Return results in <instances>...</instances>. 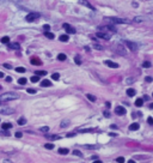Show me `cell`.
<instances>
[{
	"label": "cell",
	"instance_id": "36",
	"mask_svg": "<svg viewBox=\"0 0 153 163\" xmlns=\"http://www.w3.org/2000/svg\"><path fill=\"white\" fill-rule=\"evenodd\" d=\"M73 155H75V156H80V157L83 156V153H81L80 151H78V150H74V151H73Z\"/></svg>",
	"mask_w": 153,
	"mask_h": 163
},
{
	"label": "cell",
	"instance_id": "39",
	"mask_svg": "<svg viewBox=\"0 0 153 163\" xmlns=\"http://www.w3.org/2000/svg\"><path fill=\"white\" fill-rule=\"evenodd\" d=\"M43 29H44L46 31H49V30H50V26H49L48 24H46V25H43Z\"/></svg>",
	"mask_w": 153,
	"mask_h": 163
},
{
	"label": "cell",
	"instance_id": "50",
	"mask_svg": "<svg viewBox=\"0 0 153 163\" xmlns=\"http://www.w3.org/2000/svg\"><path fill=\"white\" fill-rule=\"evenodd\" d=\"M149 108H151V109H153V103H151V105H149Z\"/></svg>",
	"mask_w": 153,
	"mask_h": 163
},
{
	"label": "cell",
	"instance_id": "18",
	"mask_svg": "<svg viewBox=\"0 0 153 163\" xmlns=\"http://www.w3.org/2000/svg\"><path fill=\"white\" fill-rule=\"evenodd\" d=\"M70 152V150L68 149H65V148H61V149H59V153H61V155H67Z\"/></svg>",
	"mask_w": 153,
	"mask_h": 163
},
{
	"label": "cell",
	"instance_id": "15",
	"mask_svg": "<svg viewBox=\"0 0 153 163\" xmlns=\"http://www.w3.org/2000/svg\"><path fill=\"white\" fill-rule=\"evenodd\" d=\"M9 48H10V49H19V45L16 43V42H13V43H10V42H9Z\"/></svg>",
	"mask_w": 153,
	"mask_h": 163
},
{
	"label": "cell",
	"instance_id": "25",
	"mask_svg": "<svg viewBox=\"0 0 153 163\" xmlns=\"http://www.w3.org/2000/svg\"><path fill=\"white\" fill-rule=\"evenodd\" d=\"M26 78H19L18 79V84H20V85H24V84H26Z\"/></svg>",
	"mask_w": 153,
	"mask_h": 163
},
{
	"label": "cell",
	"instance_id": "49",
	"mask_svg": "<svg viewBox=\"0 0 153 163\" xmlns=\"http://www.w3.org/2000/svg\"><path fill=\"white\" fill-rule=\"evenodd\" d=\"M128 163H135V162H134L133 159H129V161H128Z\"/></svg>",
	"mask_w": 153,
	"mask_h": 163
},
{
	"label": "cell",
	"instance_id": "29",
	"mask_svg": "<svg viewBox=\"0 0 153 163\" xmlns=\"http://www.w3.org/2000/svg\"><path fill=\"white\" fill-rule=\"evenodd\" d=\"M35 73H36V76H46L47 75L46 71H36Z\"/></svg>",
	"mask_w": 153,
	"mask_h": 163
},
{
	"label": "cell",
	"instance_id": "46",
	"mask_svg": "<svg viewBox=\"0 0 153 163\" xmlns=\"http://www.w3.org/2000/svg\"><path fill=\"white\" fill-rule=\"evenodd\" d=\"M6 80H7V82H12V78H11V77H7Z\"/></svg>",
	"mask_w": 153,
	"mask_h": 163
},
{
	"label": "cell",
	"instance_id": "40",
	"mask_svg": "<svg viewBox=\"0 0 153 163\" xmlns=\"http://www.w3.org/2000/svg\"><path fill=\"white\" fill-rule=\"evenodd\" d=\"M95 48H96V49H98V50H102V49H103V47H102V46H99V45H95Z\"/></svg>",
	"mask_w": 153,
	"mask_h": 163
},
{
	"label": "cell",
	"instance_id": "19",
	"mask_svg": "<svg viewBox=\"0 0 153 163\" xmlns=\"http://www.w3.org/2000/svg\"><path fill=\"white\" fill-rule=\"evenodd\" d=\"M68 39H70L68 35H61V36H60V41H61V42H67Z\"/></svg>",
	"mask_w": 153,
	"mask_h": 163
},
{
	"label": "cell",
	"instance_id": "22",
	"mask_svg": "<svg viewBox=\"0 0 153 163\" xmlns=\"http://www.w3.org/2000/svg\"><path fill=\"white\" fill-rule=\"evenodd\" d=\"M44 35H46V37H48L49 40H53V39L55 37L54 34H51V32H49V31H46V34H44Z\"/></svg>",
	"mask_w": 153,
	"mask_h": 163
},
{
	"label": "cell",
	"instance_id": "43",
	"mask_svg": "<svg viewBox=\"0 0 153 163\" xmlns=\"http://www.w3.org/2000/svg\"><path fill=\"white\" fill-rule=\"evenodd\" d=\"M22 136H23V133H22V132H17V133H16V137H17V138H20Z\"/></svg>",
	"mask_w": 153,
	"mask_h": 163
},
{
	"label": "cell",
	"instance_id": "45",
	"mask_svg": "<svg viewBox=\"0 0 153 163\" xmlns=\"http://www.w3.org/2000/svg\"><path fill=\"white\" fill-rule=\"evenodd\" d=\"M104 116H107V118H109V116H110V114H109L108 112H104Z\"/></svg>",
	"mask_w": 153,
	"mask_h": 163
},
{
	"label": "cell",
	"instance_id": "33",
	"mask_svg": "<svg viewBox=\"0 0 153 163\" xmlns=\"http://www.w3.org/2000/svg\"><path fill=\"white\" fill-rule=\"evenodd\" d=\"M44 148H46V149L51 150V149H54V144H50V143H49V144H46V145H44Z\"/></svg>",
	"mask_w": 153,
	"mask_h": 163
},
{
	"label": "cell",
	"instance_id": "8",
	"mask_svg": "<svg viewBox=\"0 0 153 163\" xmlns=\"http://www.w3.org/2000/svg\"><path fill=\"white\" fill-rule=\"evenodd\" d=\"M115 113H116L117 115H125V114H126V109H125V107L118 106V107L115 108Z\"/></svg>",
	"mask_w": 153,
	"mask_h": 163
},
{
	"label": "cell",
	"instance_id": "24",
	"mask_svg": "<svg viewBox=\"0 0 153 163\" xmlns=\"http://www.w3.org/2000/svg\"><path fill=\"white\" fill-rule=\"evenodd\" d=\"M68 125H70V121H68V120H64L62 122H61V125H60V126L64 128V127H67Z\"/></svg>",
	"mask_w": 153,
	"mask_h": 163
},
{
	"label": "cell",
	"instance_id": "1",
	"mask_svg": "<svg viewBox=\"0 0 153 163\" xmlns=\"http://www.w3.org/2000/svg\"><path fill=\"white\" fill-rule=\"evenodd\" d=\"M19 95L15 94V92H5L3 95H0V102H10L13 100H18Z\"/></svg>",
	"mask_w": 153,
	"mask_h": 163
},
{
	"label": "cell",
	"instance_id": "14",
	"mask_svg": "<svg viewBox=\"0 0 153 163\" xmlns=\"http://www.w3.org/2000/svg\"><path fill=\"white\" fill-rule=\"evenodd\" d=\"M1 127H3L4 131H6V129H10V128L12 127V124H10V122H4V124L1 125Z\"/></svg>",
	"mask_w": 153,
	"mask_h": 163
},
{
	"label": "cell",
	"instance_id": "20",
	"mask_svg": "<svg viewBox=\"0 0 153 163\" xmlns=\"http://www.w3.org/2000/svg\"><path fill=\"white\" fill-rule=\"evenodd\" d=\"M86 97H87V99L91 101V102H96V97L94 96V95H91V94H87L86 95Z\"/></svg>",
	"mask_w": 153,
	"mask_h": 163
},
{
	"label": "cell",
	"instance_id": "41",
	"mask_svg": "<svg viewBox=\"0 0 153 163\" xmlns=\"http://www.w3.org/2000/svg\"><path fill=\"white\" fill-rule=\"evenodd\" d=\"M147 122H148L149 125H152V126H153V119H152V118H148V119H147Z\"/></svg>",
	"mask_w": 153,
	"mask_h": 163
},
{
	"label": "cell",
	"instance_id": "48",
	"mask_svg": "<svg viewBox=\"0 0 153 163\" xmlns=\"http://www.w3.org/2000/svg\"><path fill=\"white\" fill-rule=\"evenodd\" d=\"M94 163H102V161H99V159H97V161H95Z\"/></svg>",
	"mask_w": 153,
	"mask_h": 163
},
{
	"label": "cell",
	"instance_id": "17",
	"mask_svg": "<svg viewBox=\"0 0 153 163\" xmlns=\"http://www.w3.org/2000/svg\"><path fill=\"white\" fill-rule=\"evenodd\" d=\"M67 59V56H66V54H64V53H60L59 55H57V60H60V61H65Z\"/></svg>",
	"mask_w": 153,
	"mask_h": 163
},
{
	"label": "cell",
	"instance_id": "21",
	"mask_svg": "<svg viewBox=\"0 0 153 163\" xmlns=\"http://www.w3.org/2000/svg\"><path fill=\"white\" fill-rule=\"evenodd\" d=\"M142 105H144V100H142V99H138V100L135 101V106H136V107H141Z\"/></svg>",
	"mask_w": 153,
	"mask_h": 163
},
{
	"label": "cell",
	"instance_id": "10",
	"mask_svg": "<svg viewBox=\"0 0 153 163\" xmlns=\"http://www.w3.org/2000/svg\"><path fill=\"white\" fill-rule=\"evenodd\" d=\"M96 36H97V37H101V39H103V40H109V39H110V35H109V34H105V32H102V31L97 32Z\"/></svg>",
	"mask_w": 153,
	"mask_h": 163
},
{
	"label": "cell",
	"instance_id": "12",
	"mask_svg": "<svg viewBox=\"0 0 153 163\" xmlns=\"http://www.w3.org/2000/svg\"><path fill=\"white\" fill-rule=\"evenodd\" d=\"M139 124L138 122H134V124H132L131 126H129V129H131V131H136V129H139Z\"/></svg>",
	"mask_w": 153,
	"mask_h": 163
},
{
	"label": "cell",
	"instance_id": "23",
	"mask_svg": "<svg viewBox=\"0 0 153 163\" xmlns=\"http://www.w3.org/2000/svg\"><path fill=\"white\" fill-rule=\"evenodd\" d=\"M127 95L131 96V97L134 96V95H135V90H134V89H128V90H127Z\"/></svg>",
	"mask_w": 153,
	"mask_h": 163
},
{
	"label": "cell",
	"instance_id": "30",
	"mask_svg": "<svg viewBox=\"0 0 153 163\" xmlns=\"http://www.w3.org/2000/svg\"><path fill=\"white\" fill-rule=\"evenodd\" d=\"M59 78H60V75H59V73H53V75H51V79L57 80Z\"/></svg>",
	"mask_w": 153,
	"mask_h": 163
},
{
	"label": "cell",
	"instance_id": "7",
	"mask_svg": "<svg viewBox=\"0 0 153 163\" xmlns=\"http://www.w3.org/2000/svg\"><path fill=\"white\" fill-rule=\"evenodd\" d=\"M79 4H80V5H83V6H86L87 9L92 10V11H95V10H96V9H95L92 5H91V4L87 1V0H79Z\"/></svg>",
	"mask_w": 153,
	"mask_h": 163
},
{
	"label": "cell",
	"instance_id": "4",
	"mask_svg": "<svg viewBox=\"0 0 153 163\" xmlns=\"http://www.w3.org/2000/svg\"><path fill=\"white\" fill-rule=\"evenodd\" d=\"M41 16H40V13H37V12H31V13H29L26 17H25V19H26V22H34V20H36L37 18H40Z\"/></svg>",
	"mask_w": 153,
	"mask_h": 163
},
{
	"label": "cell",
	"instance_id": "35",
	"mask_svg": "<svg viewBox=\"0 0 153 163\" xmlns=\"http://www.w3.org/2000/svg\"><path fill=\"white\" fill-rule=\"evenodd\" d=\"M16 71H17V72L23 73V72H25V69H24V67H17V69H16Z\"/></svg>",
	"mask_w": 153,
	"mask_h": 163
},
{
	"label": "cell",
	"instance_id": "3",
	"mask_svg": "<svg viewBox=\"0 0 153 163\" xmlns=\"http://www.w3.org/2000/svg\"><path fill=\"white\" fill-rule=\"evenodd\" d=\"M108 20L112 24H122V23H128L127 19H123V18H117V17H110L108 18Z\"/></svg>",
	"mask_w": 153,
	"mask_h": 163
},
{
	"label": "cell",
	"instance_id": "11",
	"mask_svg": "<svg viewBox=\"0 0 153 163\" xmlns=\"http://www.w3.org/2000/svg\"><path fill=\"white\" fill-rule=\"evenodd\" d=\"M41 85H42L43 88L51 86V82H50V80H48V79H44V80H42V82H41Z\"/></svg>",
	"mask_w": 153,
	"mask_h": 163
},
{
	"label": "cell",
	"instance_id": "16",
	"mask_svg": "<svg viewBox=\"0 0 153 163\" xmlns=\"http://www.w3.org/2000/svg\"><path fill=\"white\" fill-rule=\"evenodd\" d=\"M31 64L33 65H42V61L37 58H31Z\"/></svg>",
	"mask_w": 153,
	"mask_h": 163
},
{
	"label": "cell",
	"instance_id": "34",
	"mask_svg": "<svg viewBox=\"0 0 153 163\" xmlns=\"http://www.w3.org/2000/svg\"><path fill=\"white\" fill-rule=\"evenodd\" d=\"M116 162H118V163H125V158H123V157H117V158H116Z\"/></svg>",
	"mask_w": 153,
	"mask_h": 163
},
{
	"label": "cell",
	"instance_id": "28",
	"mask_svg": "<svg viewBox=\"0 0 153 163\" xmlns=\"http://www.w3.org/2000/svg\"><path fill=\"white\" fill-rule=\"evenodd\" d=\"M1 42H3V43H9V42H10V37H9V36L3 37V39H1Z\"/></svg>",
	"mask_w": 153,
	"mask_h": 163
},
{
	"label": "cell",
	"instance_id": "9",
	"mask_svg": "<svg viewBox=\"0 0 153 163\" xmlns=\"http://www.w3.org/2000/svg\"><path fill=\"white\" fill-rule=\"evenodd\" d=\"M104 64L107 65V66L111 67V69H117V67H118V64H116V62H114V61H111V60H105Z\"/></svg>",
	"mask_w": 153,
	"mask_h": 163
},
{
	"label": "cell",
	"instance_id": "32",
	"mask_svg": "<svg viewBox=\"0 0 153 163\" xmlns=\"http://www.w3.org/2000/svg\"><path fill=\"white\" fill-rule=\"evenodd\" d=\"M40 131H42V132H48V131H49V127H48V126L41 127V128H40Z\"/></svg>",
	"mask_w": 153,
	"mask_h": 163
},
{
	"label": "cell",
	"instance_id": "26",
	"mask_svg": "<svg viewBox=\"0 0 153 163\" xmlns=\"http://www.w3.org/2000/svg\"><path fill=\"white\" fill-rule=\"evenodd\" d=\"M30 80H31L33 83H37L40 80V76H34V77H31V79H30Z\"/></svg>",
	"mask_w": 153,
	"mask_h": 163
},
{
	"label": "cell",
	"instance_id": "37",
	"mask_svg": "<svg viewBox=\"0 0 153 163\" xmlns=\"http://www.w3.org/2000/svg\"><path fill=\"white\" fill-rule=\"evenodd\" d=\"M74 61L78 64V65H80L81 64V60H80V58L79 56H75V59H74Z\"/></svg>",
	"mask_w": 153,
	"mask_h": 163
},
{
	"label": "cell",
	"instance_id": "13",
	"mask_svg": "<svg viewBox=\"0 0 153 163\" xmlns=\"http://www.w3.org/2000/svg\"><path fill=\"white\" fill-rule=\"evenodd\" d=\"M48 139H50V140H56V139H60V136H57V134H47L46 136Z\"/></svg>",
	"mask_w": 153,
	"mask_h": 163
},
{
	"label": "cell",
	"instance_id": "51",
	"mask_svg": "<svg viewBox=\"0 0 153 163\" xmlns=\"http://www.w3.org/2000/svg\"><path fill=\"white\" fill-rule=\"evenodd\" d=\"M0 89H1V86H0Z\"/></svg>",
	"mask_w": 153,
	"mask_h": 163
},
{
	"label": "cell",
	"instance_id": "5",
	"mask_svg": "<svg viewBox=\"0 0 153 163\" xmlns=\"http://www.w3.org/2000/svg\"><path fill=\"white\" fill-rule=\"evenodd\" d=\"M125 45L129 48V50L132 52H136L139 49V46L135 43V42H132V41H125Z\"/></svg>",
	"mask_w": 153,
	"mask_h": 163
},
{
	"label": "cell",
	"instance_id": "38",
	"mask_svg": "<svg viewBox=\"0 0 153 163\" xmlns=\"http://www.w3.org/2000/svg\"><path fill=\"white\" fill-rule=\"evenodd\" d=\"M26 91H28L29 94H36V90H35V89H28Z\"/></svg>",
	"mask_w": 153,
	"mask_h": 163
},
{
	"label": "cell",
	"instance_id": "47",
	"mask_svg": "<svg viewBox=\"0 0 153 163\" xmlns=\"http://www.w3.org/2000/svg\"><path fill=\"white\" fill-rule=\"evenodd\" d=\"M0 78H4V73L3 72H0Z\"/></svg>",
	"mask_w": 153,
	"mask_h": 163
},
{
	"label": "cell",
	"instance_id": "2",
	"mask_svg": "<svg viewBox=\"0 0 153 163\" xmlns=\"http://www.w3.org/2000/svg\"><path fill=\"white\" fill-rule=\"evenodd\" d=\"M13 113H15L13 108H10V107H6V106H0V114L10 115V114H13Z\"/></svg>",
	"mask_w": 153,
	"mask_h": 163
},
{
	"label": "cell",
	"instance_id": "27",
	"mask_svg": "<svg viewBox=\"0 0 153 163\" xmlns=\"http://www.w3.org/2000/svg\"><path fill=\"white\" fill-rule=\"evenodd\" d=\"M25 124H26V120H25L24 118L18 119V125H25Z\"/></svg>",
	"mask_w": 153,
	"mask_h": 163
},
{
	"label": "cell",
	"instance_id": "44",
	"mask_svg": "<svg viewBox=\"0 0 153 163\" xmlns=\"http://www.w3.org/2000/svg\"><path fill=\"white\" fill-rule=\"evenodd\" d=\"M145 80H146V82H152L153 79H152L151 77H146V78H145Z\"/></svg>",
	"mask_w": 153,
	"mask_h": 163
},
{
	"label": "cell",
	"instance_id": "42",
	"mask_svg": "<svg viewBox=\"0 0 153 163\" xmlns=\"http://www.w3.org/2000/svg\"><path fill=\"white\" fill-rule=\"evenodd\" d=\"M4 67L5 69H12V66H11L10 64H4Z\"/></svg>",
	"mask_w": 153,
	"mask_h": 163
},
{
	"label": "cell",
	"instance_id": "31",
	"mask_svg": "<svg viewBox=\"0 0 153 163\" xmlns=\"http://www.w3.org/2000/svg\"><path fill=\"white\" fill-rule=\"evenodd\" d=\"M142 66H144L145 69H147V67H151V62H149V61H145V62L142 64Z\"/></svg>",
	"mask_w": 153,
	"mask_h": 163
},
{
	"label": "cell",
	"instance_id": "6",
	"mask_svg": "<svg viewBox=\"0 0 153 163\" xmlns=\"http://www.w3.org/2000/svg\"><path fill=\"white\" fill-rule=\"evenodd\" d=\"M64 28H65V30L67 31V34H75V28H73L71 24L65 23V24H64Z\"/></svg>",
	"mask_w": 153,
	"mask_h": 163
}]
</instances>
